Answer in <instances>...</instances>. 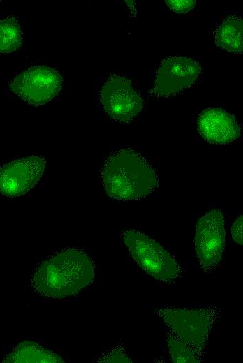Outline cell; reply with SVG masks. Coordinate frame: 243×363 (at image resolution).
I'll list each match as a JSON object with an SVG mask.
<instances>
[{"instance_id":"15","label":"cell","mask_w":243,"mask_h":363,"mask_svg":"<svg viewBox=\"0 0 243 363\" xmlns=\"http://www.w3.org/2000/svg\"><path fill=\"white\" fill-rule=\"evenodd\" d=\"M96 362H131V359L121 348L112 349L100 356Z\"/></svg>"},{"instance_id":"6","label":"cell","mask_w":243,"mask_h":363,"mask_svg":"<svg viewBox=\"0 0 243 363\" xmlns=\"http://www.w3.org/2000/svg\"><path fill=\"white\" fill-rule=\"evenodd\" d=\"M100 101L103 110L114 121L128 123L144 106V101L126 77L112 74L103 86Z\"/></svg>"},{"instance_id":"1","label":"cell","mask_w":243,"mask_h":363,"mask_svg":"<svg viewBox=\"0 0 243 363\" xmlns=\"http://www.w3.org/2000/svg\"><path fill=\"white\" fill-rule=\"evenodd\" d=\"M95 266L82 250L67 249L42 262L31 278V287L41 296L61 299L78 293L94 279Z\"/></svg>"},{"instance_id":"12","label":"cell","mask_w":243,"mask_h":363,"mask_svg":"<svg viewBox=\"0 0 243 363\" xmlns=\"http://www.w3.org/2000/svg\"><path fill=\"white\" fill-rule=\"evenodd\" d=\"M216 45L226 51L241 54L243 47V21L240 16L226 18L214 31Z\"/></svg>"},{"instance_id":"7","label":"cell","mask_w":243,"mask_h":363,"mask_svg":"<svg viewBox=\"0 0 243 363\" xmlns=\"http://www.w3.org/2000/svg\"><path fill=\"white\" fill-rule=\"evenodd\" d=\"M225 221L219 209L208 212L196 228L194 247L201 268L209 272L217 267L225 246Z\"/></svg>"},{"instance_id":"10","label":"cell","mask_w":243,"mask_h":363,"mask_svg":"<svg viewBox=\"0 0 243 363\" xmlns=\"http://www.w3.org/2000/svg\"><path fill=\"white\" fill-rule=\"evenodd\" d=\"M197 128L203 139L212 144H228L240 133L235 117L219 108L203 110L198 117Z\"/></svg>"},{"instance_id":"8","label":"cell","mask_w":243,"mask_h":363,"mask_svg":"<svg viewBox=\"0 0 243 363\" xmlns=\"http://www.w3.org/2000/svg\"><path fill=\"white\" fill-rule=\"evenodd\" d=\"M202 66L186 57H170L161 64L156 73L153 94L170 98L193 85L198 79Z\"/></svg>"},{"instance_id":"5","label":"cell","mask_w":243,"mask_h":363,"mask_svg":"<svg viewBox=\"0 0 243 363\" xmlns=\"http://www.w3.org/2000/svg\"><path fill=\"white\" fill-rule=\"evenodd\" d=\"M63 78L59 72L43 66H32L19 73L9 84L10 90L29 104L43 105L60 92Z\"/></svg>"},{"instance_id":"14","label":"cell","mask_w":243,"mask_h":363,"mask_svg":"<svg viewBox=\"0 0 243 363\" xmlns=\"http://www.w3.org/2000/svg\"><path fill=\"white\" fill-rule=\"evenodd\" d=\"M166 341L172 362L176 363L200 362L202 357L192 348L179 339L171 331L167 334Z\"/></svg>"},{"instance_id":"3","label":"cell","mask_w":243,"mask_h":363,"mask_svg":"<svg viewBox=\"0 0 243 363\" xmlns=\"http://www.w3.org/2000/svg\"><path fill=\"white\" fill-rule=\"evenodd\" d=\"M122 239L139 267L153 278L171 282L179 277L181 268L161 244L149 236L133 229L125 230Z\"/></svg>"},{"instance_id":"2","label":"cell","mask_w":243,"mask_h":363,"mask_svg":"<svg viewBox=\"0 0 243 363\" xmlns=\"http://www.w3.org/2000/svg\"><path fill=\"white\" fill-rule=\"evenodd\" d=\"M100 172L105 191L113 199H141L158 187L155 170L133 149H124L113 153L105 159Z\"/></svg>"},{"instance_id":"16","label":"cell","mask_w":243,"mask_h":363,"mask_svg":"<svg viewBox=\"0 0 243 363\" xmlns=\"http://www.w3.org/2000/svg\"><path fill=\"white\" fill-rule=\"evenodd\" d=\"M170 9L176 13H186L196 5L194 0H168L165 1Z\"/></svg>"},{"instance_id":"9","label":"cell","mask_w":243,"mask_h":363,"mask_svg":"<svg viewBox=\"0 0 243 363\" xmlns=\"http://www.w3.org/2000/svg\"><path fill=\"white\" fill-rule=\"evenodd\" d=\"M46 161L32 155L10 161L0 167V193L18 197L28 193L41 179Z\"/></svg>"},{"instance_id":"17","label":"cell","mask_w":243,"mask_h":363,"mask_svg":"<svg viewBox=\"0 0 243 363\" xmlns=\"http://www.w3.org/2000/svg\"><path fill=\"white\" fill-rule=\"evenodd\" d=\"M242 215L238 216L231 228V235L233 240L240 245L242 244Z\"/></svg>"},{"instance_id":"11","label":"cell","mask_w":243,"mask_h":363,"mask_svg":"<svg viewBox=\"0 0 243 363\" xmlns=\"http://www.w3.org/2000/svg\"><path fill=\"white\" fill-rule=\"evenodd\" d=\"M61 357L31 341H25L17 345L6 356L5 363H54L64 362Z\"/></svg>"},{"instance_id":"13","label":"cell","mask_w":243,"mask_h":363,"mask_svg":"<svg viewBox=\"0 0 243 363\" xmlns=\"http://www.w3.org/2000/svg\"><path fill=\"white\" fill-rule=\"evenodd\" d=\"M23 43V32L20 22L13 17L0 20V53L18 50Z\"/></svg>"},{"instance_id":"4","label":"cell","mask_w":243,"mask_h":363,"mask_svg":"<svg viewBox=\"0 0 243 363\" xmlns=\"http://www.w3.org/2000/svg\"><path fill=\"white\" fill-rule=\"evenodd\" d=\"M217 312L214 307L201 309L165 307L156 311L171 332L201 357Z\"/></svg>"}]
</instances>
